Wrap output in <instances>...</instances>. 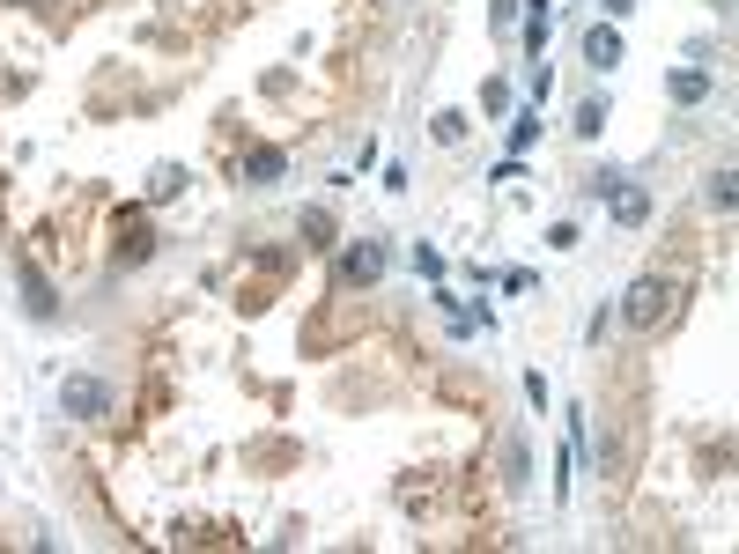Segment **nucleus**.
<instances>
[{
    "instance_id": "f257e3e1",
    "label": "nucleus",
    "mask_w": 739,
    "mask_h": 554,
    "mask_svg": "<svg viewBox=\"0 0 739 554\" xmlns=\"http://www.w3.org/2000/svg\"><path fill=\"white\" fill-rule=\"evenodd\" d=\"M680 281H666V274H636L629 281V296H621V326L629 333H658V326H673L680 318Z\"/></svg>"
},
{
    "instance_id": "f03ea898",
    "label": "nucleus",
    "mask_w": 739,
    "mask_h": 554,
    "mask_svg": "<svg viewBox=\"0 0 739 554\" xmlns=\"http://www.w3.org/2000/svg\"><path fill=\"white\" fill-rule=\"evenodd\" d=\"M385 266H392L385 237H355L348 252H340V289H377V281H385Z\"/></svg>"
},
{
    "instance_id": "7ed1b4c3",
    "label": "nucleus",
    "mask_w": 739,
    "mask_h": 554,
    "mask_svg": "<svg viewBox=\"0 0 739 554\" xmlns=\"http://www.w3.org/2000/svg\"><path fill=\"white\" fill-rule=\"evenodd\" d=\"M60 414H74V422H104V414H111V385H104V377H67V385H60Z\"/></svg>"
},
{
    "instance_id": "20e7f679",
    "label": "nucleus",
    "mask_w": 739,
    "mask_h": 554,
    "mask_svg": "<svg viewBox=\"0 0 739 554\" xmlns=\"http://www.w3.org/2000/svg\"><path fill=\"white\" fill-rule=\"evenodd\" d=\"M148 252H156V229H148V215L134 207V215H119V237H111V259H119V266H141Z\"/></svg>"
},
{
    "instance_id": "39448f33",
    "label": "nucleus",
    "mask_w": 739,
    "mask_h": 554,
    "mask_svg": "<svg viewBox=\"0 0 739 554\" xmlns=\"http://www.w3.org/2000/svg\"><path fill=\"white\" fill-rule=\"evenodd\" d=\"M599 200L614 207V222H621V229H643V222H651V193H643V185H629L621 170H614V185H606Z\"/></svg>"
},
{
    "instance_id": "423d86ee",
    "label": "nucleus",
    "mask_w": 739,
    "mask_h": 554,
    "mask_svg": "<svg viewBox=\"0 0 739 554\" xmlns=\"http://www.w3.org/2000/svg\"><path fill=\"white\" fill-rule=\"evenodd\" d=\"M584 60H592L599 74H614L621 67V23H592V30H584Z\"/></svg>"
},
{
    "instance_id": "0eeeda50",
    "label": "nucleus",
    "mask_w": 739,
    "mask_h": 554,
    "mask_svg": "<svg viewBox=\"0 0 739 554\" xmlns=\"http://www.w3.org/2000/svg\"><path fill=\"white\" fill-rule=\"evenodd\" d=\"M666 97H673V104H703V97H710V74H703V67H673V74H666Z\"/></svg>"
},
{
    "instance_id": "6e6552de",
    "label": "nucleus",
    "mask_w": 739,
    "mask_h": 554,
    "mask_svg": "<svg viewBox=\"0 0 739 554\" xmlns=\"http://www.w3.org/2000/svg\"><path fill=\"white\" fill-rule=\"evenodd\" d=\"M281 170H289L281 148H252V156H244V185H281Z\"/></svg>"
},
{
    "instance_id": "1a4fd4ad",
    "label": "nucleus",
    "mask_w": 739,
    "mask_h": 554,
    "mask_svg": "<svg viewBox=\"0 0 739 554\" xmlns=\"http://www.w3.org/2000/svg\"><path fill=\"white\" fill-rule=\"evenodd\" d=\"M23 303H30V318H52V281L37 274L30 259H23Z\"/></svg>"
},
{
    "instance_id": "9d476101",
    "label": "nucleus",
    "mask_w": 739,
    "mask_h": 554,
    "mask_svg": "<svg viewBox=\"0 0 739 554\" xmlns=\"http://www.w3.org/2000/svg\"><path fill=\"white\" fill-rule=\"evenodd\" d=\"M732 178H739L732 163H717V170H710V207H717V215H732V207H739V185H732Z\"/></svg>"
},
{
    "instance_id": "9b49d317",
    "label": "nucleus",
    "mask_w": 739,
    "mask_h": 554,
    "mask_svg": "<svg viewBox=\"0 0 739 554\" xmlns=\"http://www.w3.org/2000/svg\"><path fill=\"white\" fill-rule=\"evenodd\" d=\"M170 193H185V163H156V170H148V200H170Z\"/></svg>"
},
{
    "instance_id": "f8f14e48",
    "label": "nucleus",
    "mask_w": 739,
    "mask_h": 554,
    "mask_svg": "<svg viewBox=\"0 0 739 554\" xmlns=\"http://www.w3.org/2000/svg\"><path fill=\"white\" fill-rule=\"evenodd\" d=\"M606 133V97H584L577 104V141H599Z\"/></svg>"
},
{
    "instance_id": "ddd939ff",
    "label": "nucleus",
    "mask_w": 739,
    "mask_h": 554,
    "mask_svg": "<svg viewBox=\"0 0 739 554\" xmlns=\"http://www.w3.org/2000/svg\"><path fill=\"white\" fill-rule=\"evenodd\" d=\"M547 23H555L547 0H533V15H525V52H533V60H540V45H547Z\"/></svg>"
},
{
    "instance_id": "4468645a",
    "label": "nucleus",
    "mask_w": 739,
    "mask_h": 554,
    "mask_svg": "<svg viewBox=\"0 0 739 554\" xmlns=\"http://www.w3.org/2000/svg\"><path fill=\"white\" fill-rule=\"evenodd\" d=\"M303 237H311L318 252H333V215H326V207H311V215H303Z\"/></svg>"
},
{
    "instance_id": "2eb2a0df",
    "label": "nucleus",
    "mask_w": 739,
    "mask_h": 554,
    "mask_svg": "<svg viewBox=\"0 0 739 554\" xmlns=\"http://www.w3.org/2000/svg\"><path fill=\"white\" fill-rule=\"evenodd\" d=\"M429 133H437L444 148H459L466 141V111H437V126H429Z\"/></svg>"
},
{
    "instance_id": "dca6fc26",
    "label": "nucleus",
    "mask_w": 739,
    "mask_h": 554,
    "mask_svg": "<svg viewBox=\"0 0 739 554\" xmlns=\"http://www.w3.org/2000/svg\"><path fill=\"white\" fill-rule=\"evenodd\" d=\"M533 141H540V119H533V111H525V119H510V156H525Z\"/></svg>"
},
{
    "instance_id": "f3484780",
    "label": "nucleus",
    "mask_w": 739,
    "mask_h": 554,
    "mask_svg": "<svg viewBox=\"0 0 739 554\" xmlns=\"http://www.w3.org/2000/svg\"><path fill=\"white\" fill-rule=\"evenodd\" d=\"M488 23L510 30V23H518V0H488Z\"/></svg>"
},
{
    "instance_id": "a211bd4d",
    "label": "nucleus",
    "mask_w": 739,
    "mask_h": 554,
    "mask_svg": "<svg viewBox=\"0 0 739 554\" xmlns=\"http://www.w3.org/2000/svg\"><path fill=\"white\" fill-rule=\"evenodd\" d=\"M621 15H636V0H606V23H621Z\"/></svg>"
}]
</instances>
